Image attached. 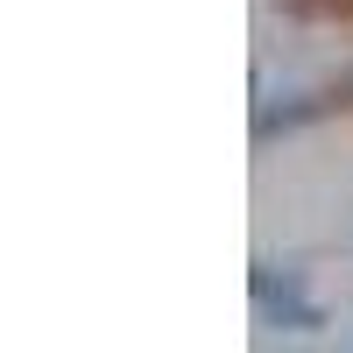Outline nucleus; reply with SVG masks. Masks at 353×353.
<instances>
[{"mask_svg":"<svg viewBox=\"0 0 353 353\" xmlns=\"http://www.w3.org/2000/svg\"><path fill=\"white\" fill-rule=\"evenodd\" d=\"M254 304L269 311V325H283V332H311L318 325V311L297 297V276H283V269H254Z\"/></svg>","mask_w":353,"mask_h":353,"instance_id":"obj_1","label":"nucleus"},{"mask_svg":"<svg viewBox=\"0 0 353 353\" xmlns=\"http://www.w3.org/2000/svg\"><path fill=\"white\" fill-rule=\"evenodd\" d=\"M325 113V99H283V106H261L254 113V141H269V134H283V128H304V121H318Z\"/></svg>","mask_w":353,"mask_h":353,"instance_id":"obj_2","label":"nucleus"},{"mask_svg":"<svg viewBox=\"0 0 353 353\" xmlns=\"http://www.w3.org/2000/svg\"><path fill=\"white\" fill-rule=\"evenodd\" d=\"M339 92H346V99H353V71H346V85H339Z\"/></svg>","mask_w":353,"mask_h":353,"instance_id":"obj_3","label":"nucleus"}]
</instances>
